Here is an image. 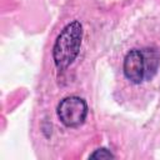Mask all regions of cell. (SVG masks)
<instances>
[{
    "instance_id": "obj_3",
    "label": "cell",
    "mask_w": 160,
    "mask_h": 160,
    "mask_svg": "<svg viewBox=\"0 0 160 160\" xmlns=\"http://www.w3.org/2000/svg\"><path fill=\"white\" fill-rule=\"evenodd\" d=\"M124 75L134 84H140L145 80V64L141 50H130L124 59Z\"/></svg>"
},
{
    "instance_id": "obj_1",
    "label": "cell",
    "mask_w": 160,
    "mask_h": 160,
    "mask_svg": "<svg viewBox=\"0 0 160 160\" xmlns=\"http://www.w3.org/2000/svg\"><path fill=\"white\" fill-rule=\"evenodd\" d=\"M82 40V25L74 20L69 22L58 35L52 48V60L58 70L69 68L76 59Z\"/></svg>"
},
{
    "instance_id": "obj_5",
    "label": "cell",
    "mask_w": 160,
    "mask_h": 160,
    "mask_svg": "<svg viewBox=\"0 0 160 160\" xmlns=\"http://www.w3.org/2000/svg\"><path fill=\"white\" fill-rule=\"evenodd\" d=\"M114 154L105 149V148H100V149H96L92 154L89 155V159H114Z\"/></svg>"
},
{
    "instance_id": "obj_2",
    "label": "cell",
    "mask_w": 160,
    "mask_h": 160,
    "mask_svg": "<svg viewBox=\"0 0 160 160\" xmlns=\"http://www.w3.org/2000/svg\"><path fill=\"white\" fill-rule=\"evenodd\" d=\"M58 118L68 128H78L84 124L88 115V105L79 96H68L58 105Z\"/></svg>"
},
{
    "instance_id": "obj_4",
    "label": "cell",
    "mask_w": 160,
    "mask_h": 160,
    "mask_svg": "<svg viewBox=\"0 0 160 160\" xmlns=\"http://www.w3.org/2000/svg\"><path fill=\"white\" fill-rule=\"evenodd\" d=\"M141 52L145 64V79H151L160 65V54L155 49H142Z\"/></svg>"
}]
</instances>
